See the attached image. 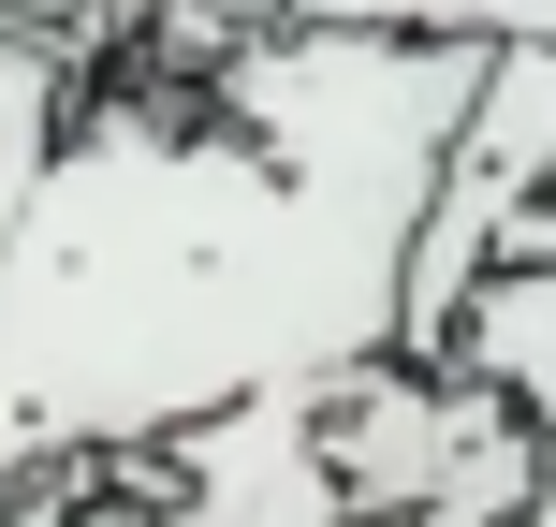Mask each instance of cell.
Listing matches in <instances>:
<instances>
[{"label": "cell", "instance_id": "1", "mask_svg": "<svg viewBox=\"0 0 556 527\" xmlns=\"http://www.w3.org/2000/svg\"><path fill=\"white\" fill-rule=\"evenodd\" d=\"M205 59L220 29L147 15L59 117L0 250V484L45 454H162L250 396H323L395 352L410 235L264 162Z\"/></svg>", "mask_w": 556, "mask_h": 527}, {"label": "cell", "instance_id": "2", "mask_svg": "<svg viewBox=\"0 0 556 527\" xmlns=\"http://www.w3.org/2000/svg\"><path fill=\"white\" fill-rule=\"evenodd\" d=\"M440 366H469L483 396H513V411L556 440V250H528V264H498L469 308H454V352Z\"/></svg>", "mask_w": 556, "mask_h": 527}]
</instances>
